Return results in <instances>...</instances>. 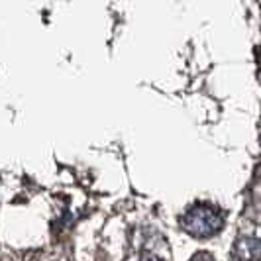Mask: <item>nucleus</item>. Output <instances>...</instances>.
<instances>
[{"label":"nucleus","mask_w":261,"mask_h":261,"mask_svg":"<svg viewBox=\"0 0 261 261\" xmlns=\"http://www.w3.org/2000/svg\"><path fill=\"white\" fill-rule=\"evenodd\" d=\"M191 261H214V259H212V257H208V255H204V253H202V255H196V257H193Z\"/></svg>","instance_id":"nucleus-4"},{"label":"nucleus","mask_w":261,"mask_h":261,"mask_svg":"<svg viewBox=\"0 0 261 261\" xmlns=\"http://www.w3.org/2000/svg\"><path fill=\"white\" fill-rule=\"evenodd\" d=\"M142 261H163V259L157 257V255H153V253H145L144 257H142Z\"/></svg>","instance_id":"nucleus-3"},{"label":"nucleus","mask_w":261,"mask_h":261,"mask_svg":"<svg viewBox=\"0 0 261 261\" xmlns=\"http://www.w3.org/2000/svg\"><path fill=\"white\" fill-rule=\"evenodd\" d=\"M181 224L187 234L195 236V238H208L220 232V228L224 226V218L216 206L195 204L193 208L187 210Z\"/></svg>","instance_id":"nucleus-1"},{"label":"nucleus","mask_w":261,"mask_h":261,"mask_svg":"<svg viewBox=\"0 0 261 261\" xmlns=\"http://www.w3.org/2000/svg\"><path fill=\"white\" fill-rule=\"evenodd\" d=\"M234 261H261V234L242 232L232 249Z\"/></svg>","instance_id":"nucleus-2"}]
</instances>
